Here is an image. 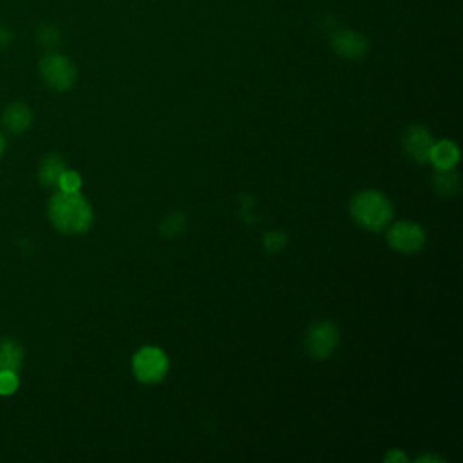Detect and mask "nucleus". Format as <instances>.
<instances>
[{"mask_svg": "<svg viewBox=\"0 0 463 463\" xmlns=\"http://www.w3.org/2000/svg\"><path fill=\"white\" fill-rule=\"evenodd\" d=\"M65 168H67V165H65L61 156L47 154V156L42 157V161L38 165V179L47 188L58 186V179H60V175L63 174Z\"/></svg>", "mask_w": 463, "mask_h": 463, "instance_id": "obj_11", "label": "nucleus"}, {"mask_svg": "<svg viewBox=\"0 0 463 463\" xmlns=\"http://www.w3.org/2000/svg\"><path fill=\"white\" fill-rule=\"evenodd\" d=\"M432 184H434L436 192H439L443 195H454L459 190L461 179H459L458 170H454V166L452 168H438L432 177Z\"/></svg>", "mask_w": 463, "mask_h": 463, "instance_id": "obj_13", "label": "nucleus"}, {"mask_svg": "<svg viewBox=\"0 0 463 463\" xmlns=\"http://www.w3.org/2000/svg\"><path fill=\"white\" fill-rule=\"evenodd\" d=\"M47 217L58 232L80 235L90 228L94 213L89 201L80 192L58 190L47 203Z\"/></svg>", "mask_w": 463, "mask_h": 463, "instance_id": "obj_1", "label": "nucleus"}, {"mask_svg": "<svg viewBox=\"0 0 463 463\" xmlns=\"http://www.w3.org/2000/svg\"><path fill=\"white\" fill-rule=\"evenodd\" d=\"M416 461H418V463H423V461H439V463H443L445 459L439 458V456H436V454H425V456L416 458Z\"/></svg>", "mask_w": 463, "mask_h": 463, "instance_id": "obj_21", "label": "nucleus"}, {"mask_svg": "<svg viewBox=\"0 0 463 463\" xmlns=\"http://www.w3.org/2000/svg\"><path fill=\"white\" fill-rule=\"evenodd\" d=\"M38 40H40V43L45 49H54L60 43V33H58V29L54 25L45 24L38 31Z\"/></svg>", "mask_w": 463, "mask_h": 463, "instance_id": "obj_17", "label": "nucleus"}, {"mask_svg": "<svg viewBox=\"0 0 463 463\" xmlns=\"http://www.w3.org/2000/svg\"><path fill=\"white\" fill-rule=\"evenodd\" d=\"M132 373L141 383H157L168 371L166 354L156 345H143L132 356Z\"/></svg>", "mask_w": 463, "mask_h": 463, "instance_id": "obj_3", "label": "nucleus"}, {"mask_svg": "<svg viewBox=\"0 0 463 463\" xmlns=\"http://www.w3.org/2000/svg\"><path fill=\"white\" fill-rule=\"evenodd\" d=\"M40 76L54 90H69L76 83V67L74 63L60 54V52H47L40 60Z\"/></svg>", "mask_w": 463, "mask_h": 463, "instance_id": "obj_4", "label": "nucleus"}, {"mask_svg": "<svg viewBox=\"0 0 463 463\" xmlns=\"http://www.w3.org/2000/svg\"><path fill=\"white\" fill-rule=\"evenodd\" d=\"M18 385H20L18 373H14V371H0V396L14 394Z\"/></svg>", "mask_w": 463, "mask_h": 463, "instance_id": "obj_16", "label": "nucleus"}, {"mask_svg": "<svg viewBox=\"0 0 463 463\" xmlns=\"http://www.w3.org/2000/svg\"><path fill=\"white\" fill-rule=\"evenodd\" d=\"M383 461H391V463H405L407 461V456H405V452L403 450H400V449H392V450H389L385 456H383Z\"/></svg>", "mask_w": 463, "mask_h": 463, "instance_id": "obj_19", "label": "nucleus"}, {"mask_svg": "<svg viewBox=\"0 0 463 463\" xmlns=\"http://www.w3.org/2000/svg\"><path fill=\"white\" fill-rule=\"evenodd\" d=\"M5 148H7V141H5V136H4V132L0 130V156L5 152Z\"/></svg>", "mask_w": 463, "mask_h": 463, "instance_id": "obj_22", "label": "nucleus"}, {"mask_svg": "<svg viewBox=\"0 0 463 463\" xmlns=\"http://www.w3.org/2000/svg\"><path fill=\"white\" fill-rule=\"evenodd\" d=\"M11 42V31L0 24V47L7 45Z\"/></svg>", "mask_w": 463, "mask_h": 463, "instance_id": "obj_20", "label": "nucleus"}, {"mask_svg": "<svg viewBox=\"0 0 463 463\" xmlns=\"http://www.w3.org/2000/svg\"><path fill=\"white\" fill-rule=\"evenodd\" d=\"M349 212L354 222L364 230L382 232L391 224L392 203L382 192L364 190L349 201Z\"/></svg>", "mask_w": 463, "mask_h": 463, "instance_id": "obj_2", "label": "nucleus"}, {"mask_svg": "<svg viewBox=\"0 0 463 463\" xmlns=\"http://www.w3.org/2000/svg\"><path fill=\"white\" fill-rule=\"evenodd\" d=\"M387 242L400 253H414L425 244V232L420 224L409 221H398L387 230Z\"/></svg>", "mask_w": 463, "mask_h": 463, "instance_id": "obj_6", "label": "nucleus"}, {"mask_svg": "<svg viewBox=\"0 0 463 463\" xmlns=\"http://www.w3.org/2000/svg\"><path fill=\"white\" fill-rule=\"evenodd\" d=\"M31 121H33V112L22 101H14L7 105L2 112V127L14 136L24 134L31 127Z\"/></svg>", "mask_w": 463, "mask_h": 463, "instance_id": "obj_9", "label": "nucleus"}, {"mask_svg": "<svg viewBox=\"0 0 463 463\" xmlns=\"http://www.w3.org/2000/svg\"><path fill=\"white\" fill-rule=\"evenodd\" d=\"M184 224H186V217L181 212H175V213L166 215L159 228H161V233H165V235H175L184 228Z\"/></svg>", "mask_w": 463, "mask_h": 463, "instance_id": "obj_14", "label": "nucleus"}, {"mask_svg": "<svg viewBox=\"0 0 463 463\" xmlns=\"http://www.w3.org/2000/svg\"><path fill=\"white\" fill-rule=\"evenodd\" d=\"M429 161L436 168H452L459 161V148L450 139L434 141V145L430 148V154H429Z\"/></svg>", "mask_w": 463, "mask_h": 463, "instance_id": "obj_10", "label": "nucleus"}, {"mask_svg": "<svg viewBox=\"0 0 463 463\" xmlns=\"http://www.w3.org/2000/svg\"><path fill=\"white\" fill-rule=\"evenodd\" d=\"M338 340H340V333L336 324L329 320H320L311 324L309 329L306 331L304 345L313 358L322 360V358H327L336 349Z\"/></svg>", "mask_w": 463, "mask_h": 463, "instance_id": "obj_5", "label": "nucleus"}, {"mask_svg": "<svg viewBox=\"0 0 463 463\" xmlns=\"http://www.w3.org/2000/svg\"><path fill=\"white\" fill-rule=\"evenodd\" d=\"M333 51L345 60H360L367 54L369 43L367 38L353 29H338L331 36Z\"/></svg>", "mask_w": 463, "mask_h": 463, "instance_id": "obj_7", "label": "nucleus"}, {"mask_svg": "<svg viewBox=\"0 0 463 463\" xmlns=\"http://www.w3.org/2000/svg\"><path fill=\"white\" fill-rule=\"evenodd\" d=\"M286 235L282 232H269L264 235V246L268 251H277L284 246Z\"/></svg>", "mask_w": 463, "mask_h": 463, "instance_id": "obj_18", "label": "nucleus"}, {"mask_svg": "<svg viewBox=\"0 0 463 463\" xmlns=\"http://www.w3.org/2000/svg\"><path fill=\"white\" fill-rule=\"evenodd\" d=\"M432 145H434V136L427 127L412 125L403 134V150L416 163L429 161Z\"/></svg>", "mask_w": 463, "mask_h": 463, "instance_id": "obj_8", "label": "nucleus"}, {"mask_svg": "<svg viewBox=\"0 0 463 463\" xmlns=\"http://www.w3.org/2000/svg\"><path fill=\"white\" fill-rule=\"evenodd\" d=\"M24 364V347L14 338H0V371L18 373Z\"/></svg>", "mask_w": 463, "mask_h": 463, "instance_id": "obj_12", "label": "nucleus"}, {"mask_svg": "<svg viewBox=\"0 0 463 463\" xmlns=\"http://www.w3.org/2000/svg\"><path fill=\"white\" fill-rule=\"evenodd\" d=\"M80 186H81V177L78 172L74 170H69L65 168L63 174L60 175L58 179V188L61 192H80Z\"/></svg>", "mask_w": 463, "mask_h": 463, "instance_id": "obj_15", "label": "nucleus"}]
</instances>
